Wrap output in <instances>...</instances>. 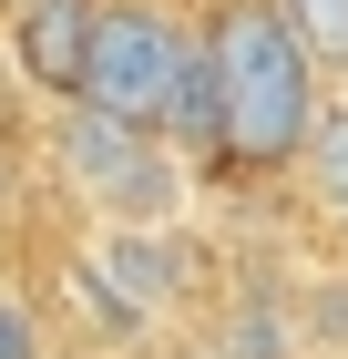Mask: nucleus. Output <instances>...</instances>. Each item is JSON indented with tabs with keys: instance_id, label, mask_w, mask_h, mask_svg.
I'll return each instance as SVG.
<instances>
[{
	"instance_id": "f257e3e1",
	"label": "nucleus",
	"mask_w": 348,
	"mask_h": 359,
	"mask_svg": "<svg viewBox=\"0 0 348 359\" xmlns=\"http://www.w3.org/2000/svg\"><path fill=\"white\" fill-rule=\"evenodd\" d=\"M215 93H225V165H297L318 134V62L297 52V31L277 21V0H225L205 21Z\"/></svg>"
},
{
	"instance_id": "f03ea898",
	"label": "nucleus",
	"mask_w": 348,
	"mask_h": 359,
	"mask_svg": "<svg viewBox=\"0 0 348 359\" xmlns=\"http://www.w3.org/2000/svg\"><path fill=\"white\" fill-rule=\"evenodd\" d=\"M52 165L72 175L113 226H174V205H185V175H174V154H164V134L113 123V113H92V103H62Z\"/></svg>"
},
{
	"instance_id": "7ed1b4c3",
	"label": "nucleus",
	"mask_w": 348,
	"mask_h": 359,
	"mask_svg": "<svg viewBox=\"0 0 348 359\" xmlns=\"http://www.w3.org/2000/svg\"><path fill=\"white\" fill-rule=\"evenodd\" d=\"M185 52L195 31L154 0H103V21H92V72H82V103L113 113V123H144L164 134V113H174V83H185Z\"/></svg>"
},
{
	"instance_id": "20e7f679",
	"label": "nucleus",
	"mask_w": 348,
	"mask_h": 359,
	"mask_svg": "<svg viewBox=\"0 0 348 359\" xmlns=\"http://www.w3.org/2000/svg\"><path fill=\"white\" fill-rule=\"evenodd\" d=\"M72 287L92 298V318L144 329L164 308H185V236L174 226H92V247L72 257Z\"/></svg>"
},
{
	"instance_id": "39448f33",
	"label": "nucleus",
	"mask_w": 348,
	"mask_h": 359,
	"mask_svg": "<svg viewBox=\"0 0 348 359\" xmlns=\"http://www.w3.org/2000/svg\"><path fill=\"white\" fill-rule=\"evenodd\" d=\"M92 21H103V0H21V11H11V62H21V83L52 93V103H82Z\"/></svg>"
},
{
	"instance_id": "423d86ee",
	"label": "nucleus",
	"mask_w": 348,
	"mask_h": 359,
	"mask_svg": "<svg viewBox=\"0 0 348 359\" xmlns=\"http://www.w3.org/2000/svg\"><path fill=\"white\" fill-rule=\"evenodd\" d=\"M205 359H297V349H287V318H277L267 298H236L225 318H215Z\"/></svg>"
},
{
	"instance_id": "0eeeda50",
	"label": "nucleus",
	"mask_w": 348,
	"mask_h": 359,
	"mask_svg": "<svg viewBox=\"0 0 348 359\" xmlns=\"http://www.w3.org/2000/svg\"><path fill=\"white\" fill-rule=\"evenodd\" d=\"M277 21L297 31V52L318 72H348V0H277Z\"/></svg>"
},
{
	"instance_id": "6e6552de",
	"label": "nucleus",
	"mask_w": 348,
	"mask_h": 359,
	"mask_svg": "<svg viewBox=\"0 0 348 359\" xmlns=\"http://www.w3.org/2000/svg\"><path fill=\"white\" fill-rule=\"evenodd\" d=\"M307 185H318L328 216H348V103L318 113V134H307Z\"/></svg>"
},
{
	"instance_id": "1a4fd4ad",
	"label": "nucleus",
	"mask_w": 348,
	"mask_h": 359,
	"mask_svg": "<svg viewBox=\"0 0 348 359\" xmlns=\"http://www.w3.org/2000/svg\"><path fill=\"white\" fill-rule=\"evenodd\" d=\"M0 359H52V339H41V308H31V298H0Z\"/></svg>"
},
{
	"instance_id": "9d476101",
	"label": "nucleus",
	"mask_w": 348,
	"mask_h": 359,
	"mask_svg": "<svg viewBox=\"0 0 348 359\" xmlns=\"http://www.w3.org/2000/svg\"><path fill=\"white\" fill-rule=\"evenodd\" d=\"M0 216H11V144H0Z\"/></svg>"
},
{
	"instance_id": "9b49d317",
	"label": "nucleus",
	"mask_w": 348,
	"mask_h": 359,
	"mask_svg": "<svg viewBox=\"0 0 348 359\" xmlns=\"http://www.w3.org/2000/svg\"><path fill=\"white\" fill-rule=\"evenodd\" d=\"M0 11H21V0H0Z\"/></svg>"
},
{
	"instance_id": "f8f14e48",
	"label": "nucleus",
	"mask_w": 348,
	"mask_h": 359,
	"mask_svg": "<svg viewBox=\"0 0 348 359\" xmlns=\"http://www.w3.org/2000/svg\"><path fill=\"white\" fill-rule=\"evenodd\" d=\"M195 359H205V349H195Z\"/></svg>"
}]
</instances>
